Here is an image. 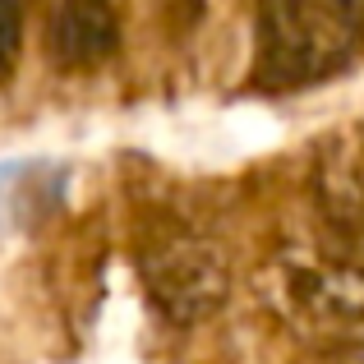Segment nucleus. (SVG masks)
<instances>
[{
	"label": "nucleus",
	"instance_id": "f257e3e1",
	"mask_svg": "<svg viewBox=\"0 0 364 364\" xmlns=\"http://www.w3.org/2000/svg\"><path fill=\"white\" fill-rule=\"evenodd\" d=\"M116 46V18L107 0H65L51 23V51L60 65H92Z\"/></svg>",
	"mask_w": 364,
	"mask_h": 364
},
{
	"label": "nucleus",
	"instance_id": "f03ea898",
	"mask_svg": "<svg viewBox=\"0 0 364 364\" xmlns=\"http://www.w3.org/2000/svg\"><path fill=\"white\" fill-rule=\"evenodd\" d=\"M18 42H23V14L14 0H0V83H9V74H14Z\"/></svg>",
	"mask_w": 364,
	"mask_h": 364
}]
</instances>
